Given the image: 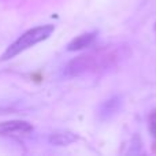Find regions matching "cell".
I'll return each mask as SVG.
<instances>
[{
	"mask_svg": "<svg viewBox=\"0 0 156 156\" xmlns=\"http://www.w3.org/2000/svg\"><path fill=\"white\" fill-rule=\"evenodd\" d=\"M119 104H121V101H119L118 97H114V99L105 101L104 104L101 105V116L103 118H107V116L115 114L116 111L119 110Z\"/></svg>",
	"mask_w": 156,
	"mask_h": 156,
	"instance_id": "6",
	"label": "cell"
},
{
	"mask_svg": "<svg viewBox=\"0 0 156 156\" xmlns=\"http://www.w3.org/2000/svg\"><path fill=\"white\" fill-rule=\"evenodd\" d=\"M55 27L54 25H43V26H37L33 29L25 32L21 37H18L7 49L4 51V54L2 55L0 60H8L15 58L16 55H19L21 52L26 51V49L32 48L33 45L41 43V41L47 40L49 36L54 33Z\"/></svg>",
	"mask_w": 156,
	"mask_h": 156,
	"instance_id": "2",
	"label": "cell"
},
{
	"mask_svg": "<svg viewBox=\"0 0 156 156\" xmlns=\"http://www.w3.org/2000/svg\"><path fill=\"white\" fill-rule=\"evenodd\" d=\"M78 137L71 132H55L49 136V143L56 147H66L76 143Z\"/></svg>",
	"mask_w": 156,
	"mask_h": 156,
	"instance_id": "5",
	"label": "cell"
},
{
	"mask_svg": "<svg viewBox=\"0 0 156 156\" xmlns=\"http://www.w3.org/2000/svg\"><path fill=\"white\" fill-rule=\"evenodd\" d=\"M96 36H97V32H89V33H83V34L77 36L73 41L69 43L67 49L69 51H81V49L90 45L94 41Z\"/></svg>",
	"mask_w": 156,
	"mask_h": 156,
	"instance_id": "4",
	"label": "cell"
},
{
	"mask_svg": "<svg viewBox=\"0 0 156 156\" xmlns=\"http://www.w3.org/2000/svg\"><path fill=\"white\" fill-rule=\"evenodd\" d=\"M149 130L151 134L156 138V110L152 111V114L149 115Z\"/></svg>",
	"mask_w": 156,
	"mask_h": 156,
	"instance_id": "7",
	"label": "cell"
},
{
	"mask_svg": "<svg viewBox=\"0 0 156 156\" xmlns=\"http://www.w3.org/2000/svg\"><path fill=\"white\" fill-rule=\"evenodd\" d=\"M33 130V126L26 121H7L0 123V136L18 137L25 136Z\"/></svg>",
	"mask_w": 156,
	"mask_h": 156,
	"instance_id": "3",
	"label": "cell"
},
{
	"mask_svg": "<svg viewBox=\"0 0 156 156\" xmlns=\"http://www.w3.org/2000/svg\"><path fill=\"white\" fill-rule=\"evenodd\" d=\"M122 58H123V49L118 47L96 49L70 60L65 67V76L78 77L90 71L104 70L111 66H115Z\"/></svg>",
	"mask_w": 156,
	"mask_h": 156,
	"instance_id": "1",
	"label": "cell"
}]
</instances>
